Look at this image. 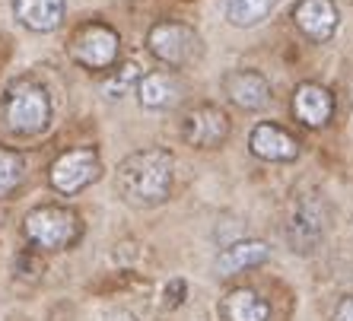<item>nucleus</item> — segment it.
Wrapping results in <instances>:
<instances>
[{
	"label": "nucleus",
	"mask_w": 353,
	"mask_h": 321,
	"mask_svg": "<svg viewBox=\"0 0 353 321\" xmlns=\"http://www.w3.org/2000/svg\"><path fill=\"white\" fill-rule=\"evenodd\" d=\"M185 96V83L175 70H153L137 80V99L143 108H172Z\"/></svg>",
	"instance_id": "ddd939ff"
},
{
	"label": "nucleus",
	"mask_w": 353,
	"mask_h": 321,
	"mask_svg": "<svg viewBox=\"0 0 353 321\" xmlns=\"http://www.w3.org/2000/svg\"><path fill=\"white\" fill-rule=\"evenodd\" d=\"M172 172H175V159L169 149H137L131 156H124L118 163L115 172V191L121 194L124 204L147 210L157 207L169 198L172 191Z\"/></svg>",
	"instance_id": "f257e3e1"
},
{
	"label": "nucleus",
	"mask_w": 353,
	"mask_h": 321,
	"mask_svg": "<svg viewBox=\"0 0 353 321\" xmlns=\"http://www.w3.org/2000/svg\"><path fill=\"white\" fill-rule=\"evenodd\" d=\"M105 321H137L131 312H124V309H118V312H108Z\"/></svg>",
	"instance_id": "412c9836"
},
{
	"label": "nucleus",
	"mask_w": 353,
	"mask_h": 321,
	"mask_svg": "<svg viewBox=\"0 0 353 321\" xmlns=\"http://www.w3.org/2000/svg\"><path fill=\"white\" fill-rule=\"evenodd\" d=\"M325 239V214L315 198H303L290 210L287 220V245L296 255H312Z\"/></svg>",
	"instance_id": "6e6552de"
},
{
	"label": "nucleus",
	"mask_w": 353,
	"mask_h": 321,
	"mask_svg": "<svg viewBox=\"0 0 353 321\" xmlns=\"http://www.w3.org/2000/svg\"><path fill=\"white\" fill-rule=\"evenodd\" d=\"M181 137H185V143L201 149L220 147L230 137V115L220 105H214V102L188 108L185 118H181Z\"/></svg>",
	"instance_id": "0eeeda50"
},
{
	"label": "nucleus",
	"mask_w": 353,
	"mask_h": 321,
	"mask_svg": "<svg viewBox=\"0 0 353 321\" xmlns=\"http://www.w3.org/2000/svg\"><path fill=\"white\" fill-rule=\"evenodd\" d=\"M220 321H271V302L248 287H236L220 299Z\"/></svg>",
	"instance_id": "4468645a"
},
{
	"label": "nucleus",
	"mask_w": 353,
	"mask_h": 321,
	"mask_svg": "<svg viewBox=\"0 0 353 321\" xmlns=\"http://www.w3.org/2000/svg\"><path fill=\"white\" fill-rule=\"evenodd\" d=\"M3 121L13 134H41L51 121V99L45 86L35 80H19L13 83L3 96Z\"/></svg>",
	"instance_id": "f03ea898"
},
{
	"label": "nucleus",
	"mask_w": 353,
	"mask_h": 321,
	"mask_svg": "<svg viewBox=\"0 0 353 321\" xmlns=\"http://www.w3.org/2000/svg\"><path fill=\"white\" fill-rule=\"evenodd\" d=\"M99 175H102V159H99V149L92 147L67 149L48 169V181L58 194H80Z\"/></svg>",
	"instance_id": "39448f33"
},
{
	"label": "nucleus",
	"mask_w": 353,
	"mask_h": 321,
	"mask_svg": "<svg viewBox=\"0 0 353 321\" xmlns=\"http://www.w3.org/2000/svg\"><path fill=\"white\" fill-rule=\"evenodd\" d=\"M13 17L32 32H54L64 19L67 0H10Z\"/></svg>",
	"instance_id": "dca6fc26"
},
{
	"label": "nucleus",
	"mask_w": 353,
	"mask_h": 321,
	"mask_svg": "<svg viewBox=\"0 0 353 321\" xmlns=\"http://www.w3.org/2000/svg\"><path fill=\"white\" fill-rule=\"evenodd\" d=\"M293 115L305 127H325L334 115V96L321 83H303L293 92Z\"/></svg>",
	"instance_id": "f8f14e48"
},
{
	"label": "nucleus",
	"mask_w": 353,
	"mask_h": 321,
	"mask_svg": "<svg viewBox=\"0 0 353 321\" xmlns=\"http://www.w3.org/2000/svg\"><path fill=\"white\" fill-rule=\"evenodd\" d=\"M248 149L264 163H293L299 156V143L290 131L274 121H261L248 134Z\"/></svg>",
	"instance_id": "9d476101"
},
{
	"label": "nucleus",
	"mask_w": 353,
	"mask_h": 321,
	"mask_svg": "<svg viewBox=\"0 0 353 321\" xmlns=\"http://www.w3.org/2000/svg\"><path fill=\"white\" fill-rule=\"evenodd\" d=\"M223 92L230 96V102L242 112H258L271 102V83L258 70H230L223 76Z\"/></svg>",
	"instance_id": "1a4fd4ad"
},
{
	"label": "nucleus",
	"mask_w": 353,
	"mask_h": 321,
	"mask_svg": "<svg viewBox=\"0 0 353 321\" xmlns=\"http://www.w3.org/2000/svg\"><path fill=\"white\" fill-rule=\"evenodd\" d=\"M23 232L26 239L32 242L41 251H61V248H70L80 239V216L67 207H35L29 210L23 220Z\"/></svg>",
	"instance_id": "7ed1b4c3"
},
{
	"label": "nucleus",
	"mask_w": 353,
	"mask_h": 321,
	"mask_svg": "<svg viewBox=\"0 0 353 321\" xmlns=\"http://www.w3.org/2000/svg\"><path fill=\"white\" fill-rule=\"evenodd\" d=\"M147 48L157 61L169 67H185L201 54V35L185 23H175V19H165L157 23L147 35Z\"/></svg>",
	"instance_id": "20e7f679"
},
{
	"label": "nucleus",
	"mask_w": 353,
	"mask_h": 321,
	"mask_svg": "<svg viewBox=\"0 0 353 321\" xmlns=\"http://www.w3.org/2000/svg\"><path fill=\"white\" fill-rule=\"evenodd\" d=\"M118 51H121V39L112 25L105 23H86L83 29H77V35L70 39V58L86 70H105L115 67Z\"/></svg>",
	"instance_id": "423d86ee"
},
{
	"label": "nucleus",
	"mask_w": 353,
	"mask_h": 321,
	"mask_svg": "<svg viewBox=\"0 0 353 321\" xmlns=\"http://www.w3.org/2000/svg\"><path fill=\"white\" fill-rule=\"evenodd\" d=\"M296 29L312 41H328L337 32L341 13H337L334 0H299L293 7Z\"/></svg>",
	"instance_id": "9b49d317"
},
{
	"label": "nucleus",
	"mask_w": 353,
	"mask_h": 321,
	"mask_svg": "<svg viewBox=\"0 0 353 321\" xmlns=\"http://www.w3.org/2000/svg\"><path fill=\"white\" fill-rule=\"evenodd\" d=\"M23 175H26L23 153H17V149H10V147H0V200L10 198L23 185Z\"/></svg>",
	"instance_id": "a211bd4d"
},
{
	"label": "nucleus",
	"mask_w": 353,
	"mask_h": 321,
	"mask_svg": "<svg viewBox=\"0 0 353 321\" xmlns=\"http://www.w3.org/2000/svg\"><path fill=\"white\" fill-rule=\"evenodd\" d=\"M271 258V248L268 242L261 239H239L232 245H226L216 258V273L220 277H232V273H242V271H252L258 264H264Z\"/></svg>",
	"instance_id": "2eb2a0df"
},
{
	"label": "nucleus",
	"mask_w": 353,
	"mask_h": 321,
	"mask_svg": "<svg viewBox=\"0 0 353 321\" xmlns=\"http://www.w3.org/2000/svg\"><path fill=\"white\" fill-rule=\"evenodd\" d=\"M277 0H226V23L236 29H252V25L264 23L271 17V10Z\"/></svg>",
	"instance_id": "f3484780"
},
{
	"label": "nucleus",
	"mask_w": 353,
	"mask_h": 321,
	"mask_svg": "<svg viewBox=\"0 0 353 321\" xmlns=\"http://www.w3.org/2000/svg\"><path fill=\"white\" fill-rule=\"evenodd\" d=\"M334 321H353V296H344L341 302H337Z\"/></svg>",
	"instance_id": "aec40b11"
},
{
	"label": "nucleus",
	"mask_w": 353,
	"mask_h": 321,
	"mask_svg": "<svg viewBox=\"0 0 353 321\" xmlns=\"http://www.w3.org/2000/svg\"><path fill=\"white\" fill-rule=\"evenodd\" d=\"M137 80H140V70H137V64L131 61V64H124L118 74H112L105 83H102V92H105L108 99H121L131 86L137 90Z\"/></svg>",
	"instance_id": "6ab92c4d"
}]
</instances>
